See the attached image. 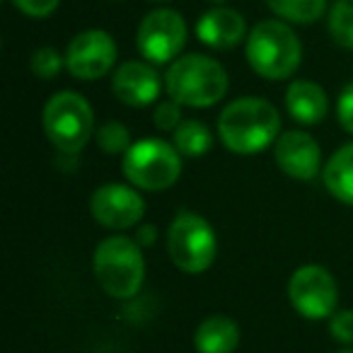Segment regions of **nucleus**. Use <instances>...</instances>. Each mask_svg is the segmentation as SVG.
<instances>
[{
	"label": "nucleus",
	"mask_w": 353,
	"mask_h": 353,
	"mask_svg": "<svg viewBox=\"0 0 353 353\" xmlns=\"http://www.w3.org/2000/svg\"><path fill=\"white\" fill-rule=\"evenodd\" d=\"M279 109L261 97H240L230 102L218 119V133L228 150L237 155H252L264 150L271 141H279Z\"/></svg>",
	"instance_id": "f257e3e1"
},
{
	"label": "nucleus",
	"mask_w": 353,
	"mask_h": 353,
	"mask_svg": "<svg viewBox=\"0 0 353 353\" xmlns=\"http://www.w3.org/2000/svg\"><path fill=\"white\" fill-rule=\"evenodd\" d=\"M165 90L170 99L182 107H213L225 97L228 73L218 61L203 54H189L167 68Z\"/></svg>",
	"instance_id": "f03ea898"
},
{
	"label": "nucleus",
	"mask_w": 353,
	"mask_h": 353,
	"mask_svg": "<svg viewBox=\"0 0 353 353\" xmlns=\"http://www.w3.org/2000/svg\"><path fill=\"white\" fill-rule=\"evenodd\" d=\"M92 271L99 288L119 300L133 298L145 279L141 245L131 237L114 235L99 242L92 256Z\"/></svg>",
	"instance_id": "7ed1b4c3"
},
{
	"label": "nucleus",
	"mask_w": 353,
	"mask_h": 353,
	"mask_svg": "<svg viewBox=\"0 0 353 353\" xmlns=\"http://www.w3.org/2000/svg\"><path fill=\"white\" fill-rule=\"evenodd\" d=\"M247 61L252 70L266 80H283L300 65L303 46L288 25L276 20H264L247 37Z\"/></svg>",
	"instance_id": "20e7f679"
},
{
	"label": "nucleus",
	"mask_w": 353,
	"mask_h": 353,
	"mask_svg": "<svg viewBox=\"0 0 353 353\" xmlns=\"http://www.w3.org/2000/svg\"><path fill=\"white\" fill-rule=\"evenodd\" d=\"M123 174L145 192L170 189L182 174L179 150L160 138H143L123 152Z\"/></svg>",
	"instance_id": "39448f33"
},
{
	"label": "nucleus",
	"mask_w": 353,
	"mask_h": 353,
	"mask_svg": "<svg viewBox=\"0 0 353 353\" xmlns=\"http://www.w3.org/2000/svg\"><path fill=\"white\" fill-rule=\"evenodd\" d=\"M44 131L61 152H80L94 131V114L78 92H56L44 107Z\"/></svg>",
	"instance_id": "423d86ee"
},
{
	"label": "nucleus",
	"mask_w": 353,
	"mask_h": 353,
	"mask_svg": "<svg viewBox=\"0 0 353 353\" xmlns=\"http://www.w3.org/2000/svg\"><path fill=\"white\" fill-rule=\"evenodd\" d=\"M216 232L199 213H179L167 232V252L176 269L184 274H203L216 259Z\"/></svg>",
	"instance_id": "0eeeda50"
},
{
	"label": "nucleus",
	"mask_w": 353,
	"mask_h": 353,
	"mask_svg": "<svg viewBox=\"0 0 353 353\" xmlns=\"http://www.w3.org/2000/svg\"><path fill=\"white\" fill-rule=\"evenodd\" d=\"M288 298L293 307L307 319H327L336 307V281L324 266H300L288 283Z\"/></svg>",
	"instance_id": "6e6552de"
},
{
	"label": "nucleus",
	"mask_w": 353,
	"mask_h": 353,
	"mask_svg": "<svg viewBox=\"0 0 353 353\" xmlns=\"http://www.w3.org/2000/svg\"><path fill=\"white\" fill-rule=\"evenodd\" d=\"M136 41L143 59H148L155 65L167 63L184 49L187 22H184V17L179 12L170 10V8L152 10L138 27Z\"/></svg>",
	"instance_id": "1a4fd4ad"
},
{
	"label": "nucleus",
	"mask_w": 353,
	"mask_h": 353,
	"mask_svg": "<svg viewBox=\"0 0 353 353\" xmlns=\"http://www.w3.org/2000/svg\"><path fill=\"white\" fill-rule=\"evenodd\" d=\"M117 61V44L102 30H88L78 34L68 46L65 65L78 80H97L112 70Z\"/></svg>",
	"instance_id": "9d476101"
},
{
	"label": "nucleus",
	"mask_w": 353,
	"mask_h": 353,
	"mask_svg": "<svg viewBox=\"0 0 353 353\" xmlns=\"http://www.w3.org/2000/svg\"><path fill=\"white\" fill-rule=\"evenodd\" d=\"M90 211L99 225L109 230L133 228L145 213V201L141 194L123 184H104L90 199Z\"/></svg>",
	"instance_id": "9b49d317"
},
{
	"label": "nucleus",
	"mask_w": 353,
	"mask_h": 353,
	"mask_svg": "<svg viewBox=\"0 0 353 353\" xmlns=\"http://www.w3.org/2000/svg\"><path fill=\"white\" fill-rule=\"evenodd\" d=\"M276 165L293 179L307 182L314 179L322 165V150L317 141L305 131H288L276 141L274 148Z\"/></svg>",
	"instance_id": "f8f14e48"
},
{
	"label": "nucleus",
	"mask_w": 353,
	"mask_h": 353,
	"mask_svg": "<svg viewBox=\"0 0 353 353\" xmlns=\"http://www.w3.org/2000/svg\"><path fill=\"white\" fill-rule=\"evenodd\" d=\"M160 75L150 63L143 61H126L117 68L112 78V90L128 107H145L152 104L160 94Z\"/></svg>",
	"instance_id": "ddd939ff"
},
{
	"label": "nucleus",
	"mask_w": 353,
	"mask_h": 353,
	"mask_svg": "<svg viewBox=\"0 0 353 353\" xmlns=\"http://www.w3.org/2000/svg\"><path fill=\"white\" fill-rule=\"evenodd\" d=\"M196 34L211 49H232L237 46L247 34L245 17L230 8H213L199 20Z\"/></svg>",
	"instance_id": "4468645a"
},
{
	"label": "nucleus",
	"mask_w": 353,
	"mask_h": 353,
	"mask_svg": "<svg viewBox=\"0 0 353 353\" xmlns=\"http://www.w3.org/2000/svg\"><path fill=\"white\" fill-rule=\"evenodd\" d=\"M285 107L290 117L305 126H314L327 117L329 99L327 92L312 80H295L285 92Z\"/></svg>",
	"instance_id": "2eb2a0df"
},
{
	"label": "nucleus",
	"mask_w": 353,
	"mask_h": 353,
	"mask_svg": "<svg viewBox=\"0 0 353 353\" xmlns=\"http://www.w3.org/2000/svg\"><path fill=\"white\" fill-rule=\"evenodd\" d=\"M240 341V329L230 317L213 314L199 324L194 334V346L199 353H232Z\"/></svg>",
	"instance_id": "dca6fc26"
},
{
	"label": "nucleus",
	"mask_w": 353,
	"mask_h": 353,
	"mask_svg": "<svg viewBox=\"0 0 353 353\" xmlns=\"http://www.w3.org/2000/svg\"><path fill=\"white\" fill-rule=\"evenodd\" d=\"M324 187L336 201L353 206V143H346L324 167Z\"/></svg>",
	"instance_id": "f3484780"
},
{
	"label": "nucleus",
	"mask_w": 353,
	"mask_h": 353,
	"mask_svg": "<svg viewBox=\"0 0 353 353\" xmlns=\"http://www.w3.org/2000/svg\"><path fill=\"white\" fill-rule=\"evenodd\" d=\"M266 6L281 20L295 22V25H310L324 15L327 0H266Z\"/></svg>",
	"instance_id": "a211bd4d"
},
{
	"label": "nucleus",
	"mask_w": 353,
	"mask_h": 353,
	"mask_svg": "<svg viewBox=\"0 0 353 353\" xmlns=\"http://www.w3.org/2000/svg\"><path fill=\"white\" fill-rule=\"evenodd\" d=\"M211 141H213V136L206 123L194 121V119L182 121L174 131V148L179 150V155H184V157H201L203 152H208Z\"/></svg>",
	"instance_id": "6ab92c4d"
},
{
	"label": "nucleus",
	"mask_w": 353,
	"mask_h": 353,
	"mask_svg": "<svg viewBox=\"0 0 353 353\" xmlns=\"http://www.w3.org/2000/svg\"><path fill=\"white\" fill-rule=\"evenodd\" d=\"M329 34L339 46L353 49V0H334L329 12Z\"/></svg>",
	"instance_id": "aec40b11"
},
{
	"label": "nucleus",
	"mask_w": 353,
	"mask_h": 353,
	"mask_svg": "<svg viewBox=\"0 0 353 353\" xmlns=\"http://www.w3.org/2000/svg\"><path fill=\"white\" fill-rule=\"evenodd\" d=\"M97 145L102 148L109 155H117V152H126L131 143V133L123 123L119 121H107L104 126H99L97 131Z\"/></svg>",
	"instance_id": "412c9836"
},
{
	"label": "nucleus",
	"mask_w": 353,
	"mask_h": 353,
	"mask_svg": "<svg viewBox=\"0 0 353 353\" xmlns=\"http://www.w3.org/2000/svg\"><path fill=\"white\" fill-rule=\"evenodd\" d=\"M65 61L61 59V54L56 49H51V46H41V49H37L34 54H32V73L37 75V78L41 80H51L59 75V70L63 68Z\"/></svg>",
	"instance_id": "4be33fe9"
},
{
	"label": "nucleus",
	"mask_w": 353,
	"mask_h": 353,
	"mask_svg": "<svg viewBox=\"0 0 353 353\" xmlns=\"http://www.w3.org/2000/svg\"><path fill=\"white\" fill-rule=\"evenodd\" d=\"M152 121L160 131H176V126L184 121L182 117V104L174 102V99H165L155 107L152 112Z\"/></svg>",
	"instance_id": "5701e85b"
},
{
	"label": "nucleus",
	"mask_w": 353,
	"mask_h": 353,
	"mask_svg": "<svg viewBox=\"0 0 353 353\" xmlns=\"http://www.w3.org/2000/svg\"><path fill=\"white\" fill-rule=\"evenodd\" d=\"M329 332L336 341L353 343V310H341L329 317Z\"/></svg>",
	"instance_id": "b1692460"
},
{
	"label": "nucleus",
	"mask_w": 353,
	"mask_h": 353,
	"mask_svg": "<svg viewBox=\"0 0 353 353\" xmlns=\"http://www.w3.org/2000/svg\"><path fill=\"white\" fill-rule=\"evenodd\" d=\"M336 117H339V123L343 126V131H348L353 136V83H348L346 88L341 90V94H339Z\"/></svg>",
	"instance_id": "393cba45"
},
{
	"label": "nucleus",
	"mask_w": 353,
	"mask_h": 353,
	"mask_svg": "<svg viewBox=\"0 0 353 353\" xmlns=\"http://www.w3.org/2000/svg\"><path fill=\"white\" fill-rule=\"evenodd\" d=\"M61 0H12V6L30 17H46L59 8Z\"/></svg>",
	"instance_id": "a878e982"
},
{
	"label": "nucleus",
	"mask_w": 353,
	"mask_h": 353,
	"mask_svg": "<svg viewBox=\"0 0 353 353\" xmlns=\"http://www.w3.org/2000/svg\"><path fill=\"white\" fill-rule=\"evenodd\" d=\"M155 235H157L155 228H152V225H143L141 230H138L136 242H138V245H152V240H155Z\"/></svg>",
	"instance_id": "bb28decb"
},
{
	"label": "nucleus",
	"mask_w": 353,
	"mask_h": 353,
	"mask_svg": "<svg viewBox=\"0 0 353 353\" xmlns=\"http://www.w3.org/2000/svg\"><path fill=\"white\" fill-rule=\"evenodd\" d=\"M339 353H353V348H346V351H339Z\"/></svg>",
	"instance_id": "cd10ccee"
},
{
	"label": "nucleus",
	"mask_w": 353,
	"mask_h": 353,
	"mask_svg": "<svg viewBox=\"0 0 353 353\" xmlns=\"http://www.w3.org/2000/svg\"><path fill=\"white\" fill-rule=\"evenodd\" d=\"M211 3H225V0H211Z\"/></svg>",
	"instance_id": "c85d7f7f"
},
{
	"label": "nucleus",
	"mask_w": 353,
	"mask_h": 353,
	"mask_svg": "<svg viewBox=\"0 0 353 353\" xmlns=\"http://www.w3.org/2000/svg\"><path fill=\"white\" fill-rule=\"evenodd\" d=\"M157 3H167V0H157Z\"/></svg>",
	"instance_id": "c756f323"
}]
</instances>
